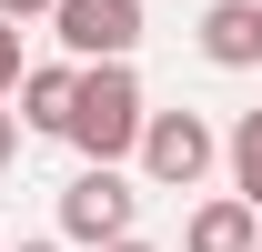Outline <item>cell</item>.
<instances>
[{
    "instance_id": "obj_2",
    "label": "cell",
    "mask_w": 262,
    "mask_h": 252,
    "mask_svg": "<svg viewBox=\"0 0 262 252\" xmlns=\"http://www.w3.org/2000/svg\"><path fill=\"white\" fill-rule=\"evenodd\" d=\"M212 161H222V131L202 121V111H141V172L162 192H192Z\"/></svg>"
},
{
    "instance_id": "obj_9",
    "label": "cell",
    "mask_w": 262,
    "mask_h": 252,
    "mask_svg": "<svg viewBox=\"0 0 262 252\" xmlns=\"http://www.w3.org/2000/svg\"><path fill=\"white\" fill-rule=\"evenodd\" d=\"M20 71H31V61H20V20H10V10H0V101L20 91Z\"/></svg>"
},
{
    "instance_id": "obj_11",
    "label": "cell",
    "mask_w": 262,
    "mask_h": 252,
    "mask_svg": "<svg viewBox=\"0 0 262 252\" xmlns=\"http://www.w3.org/2000/svg\"><path fill=\"white\" fill-rule=\"evenodd\" d=\"M0 10H10V20H51V0H0Z\"/></svg>"
},
{
    "instance_id": "obj_4",
    "label": "cell",
    "mask_w": 262,
    "mask_h": 252,
    "mask_svg": "<svg viewBox=\"0 0 262 252\" xmlns=\"http://www.w3.org/2000/svg\"><path fill=\"white\" fill-rule=\"evenodd\" d=\"M51 40L71 61H131L141 51V0H51Z\"/></svg>"
},
{
    "instance_id": "obj_8",
    "label": "cell",
    "mask_w": 262,
    "mask_h": 252,
    "mask_svg": "<svg viewBox=\"0 0 262 252\" xmlns=\"http://www.w3.org/2000/svg\"><path fill=\"white\" fill-rule=\"evenodd\" d=\"M222 161H232V192L262 202V111H242V121L222 131Z\"/></svg>"
},
{
    "instance_id": "obj_7",
    "label": "cell",
    "mask_w": 262,
    "mask_h": 252,
    "mask_svg": "<svg viewBox=\"0 0 262 252\" xmlns=\"http://www.w3.org/2000/svg\"><path fill=\"white\" fill-rule=\"evenodd\" d=\"M71 91H81V61H31L20 71V131H71Z\"/></svg>"
},
{
    "instance_id": "obj_12",
    "label": "cell",
    "mask_w": 262,
    "mask_h": 252,
    "mask_svg": "<svg viewBox=\"0 0 262 252\" xmlns=\"http://www.w3.org/2000/svg\"><path fill=\"white\" fill-rule=\"evenodd\" d=\"M101 252H162V242H141V232H121V242H101Z\"/></svg>"
},
{
    "instance_id": "obj_5",
    "label": "cell",
    "mask_w": 262,
    "mask_h": 252,
    "mask_svg": "<svg viewBox=\"0 0 262 252\" xmlns=\"http://www.w3.org/2000/svg\"><path fill=\"white\" fill-rule=\"evenodd\" d=\"M202 61L212 71H252L262 61V0H212L202 10Z\"/></svg>"
},
{
    "instance_id": "obj_14",
    "label": "cell",
    "mask_w": 262,
    "mask_h": 252,
    "mask_svg": "<svg viewBox=\"0 0 262 252\" xmlns=\"http://www.w3.org/2000/svg\"><path fill=\"white\" fill-rule=\"evenodd\" d=\"M252 252H262V242H252Z\"/></svg>"
},
{
    "instance_id": "obj_3",
    "label": "cell",
    "mask_w": 262,
    "mask_h": 252,
    "mask_svg": "<svg viewBox=\"0 0 262 252\" xmlns=\"http://www.w3.org/2000/svg\"><path fill=\"white\" fill-rule=\"evenodd\" d=\"M131 212H141V192H131L121 161H81V182L61 192V232H71V242H91V252H101V242H121Z\"/></svg>"
},
{
    "instance_id": "obj_10",
    "label": "cell",
    "mask_w": 262,
    "mask_h": 252,
    "mask_svg": "<svg viewBox=\"0 0 262 252\" xmlns=\"http://www.w3.org/2000/svg\"><path fill=\"white\" fill-rule=\"evenodd\" d=\"M20 161V111H0V172Z\"/></svg>"
},
{
    "instance_id": "obj_1",
    "label": "cell",
    "mask_w": 262,
    "mask_h": 252,
    "mask_svg": "<svg viewBox=\"0 0 262 252\" xmlns=\"http://www.w3.org/2000/svg\"><path fill=\"white\" fill-rule=\"evenodd\" d=\"M141 81H131V61H81V91H71V131L61 141H81V161H121L141 152Z\"/></svg>"
},
{
    "instance_id": "obj_6",
    "label": "cell",
    "mask_w": 262,
    "mask_h": 252,
    "mask_svg": "<svg viewBox=\"0 0 262 252\" xmlns=\"http://www.w3.org/2000/svg\"><path fill=\"white\" fill-rule=\"evenodd\" d=\"M252 242H262V202H242V192L202 202L192 232H182V252H252Z\"/></svg>"
},
{
    "instance_id": "obj_13",
    "label": "cell",
    "mask_w": 262,
    "mask_h": 252,
    "mask_svg": "<svg viewBox=\"0 0 262 252\" xmlns=\"http://www.w3.org/2000/svg\"><path fill=\"white\" fill-rule=\"evenodd\" d=\"M20 252H61V242H20Z\"/></svg>"
}]
</instances>
